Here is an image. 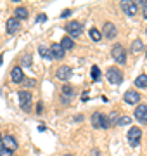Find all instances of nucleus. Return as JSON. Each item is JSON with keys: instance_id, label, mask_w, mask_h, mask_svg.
Listing matches in <instances>:
<instances>
[{"instance_id": "9", "label": "nucleus", "mask_w": 147, "mask_h": 156, "mask_svg": "<svg viewBox=\"0 0 147 156\" xmlns=\"http://www.w3.org/2000/svg\"><path fill=\"white\" fill-rule=\"evenodd\" d=\"M2 147H5L9 151H16L17 149V140L12 137V135H5L2 137Z\"/></svg>"}, {"instance_id": "21", "label": "nucleus", "mask_w": 147, "mask_h": 156, "mask_svg": "<svg viewBox=\"0 0 147 156\" xmlns=\"http://www.w3.org/2000/svg\"><path fill=\"white\" fill-rule=\"evenodd\" d=\"M88 33H90V38L94 40V42H99V40L102 38V35H101V31H99V30H97V28H92L90 31H88Z\"/></svg>"}, {"instance_id": "31", "label": "nucleus", "mask_w": 147, "mask_h": 156, "mask_svg": "<svg viewBox=\"0 0 147 156\" xmlns=\"http://www.w3.org/2000/svg\"><path fill=\"white\" fill-rule=\"evenodd\" d=\"M69 14H71V11H69V9H68V11H64V12H62V14H61V17H68Z\"/></svg>"}, {"instance_id": "3", "label": "nucleus", "mask_w": 147, "mask_h": 156, "mask_svg": "<svg viewBox=\"0 0 147 156\" xmlns=\"http://www.w3.org/2000/svg\"><path fill=\"white\" fill-rule=\"evenodd\" d=\"M111 56H113V59L118 64H125V61H126V50L123 49L121 44H114L113 50H111Z\"/></svg>"}, {"instance_id": "7", "label": "nucleus", "mask_w": 147, "mask_h": 156, "mask_svg": "<svg viewBox=\"0 0 147 156\" xmlns=\"http://www.w3.org/2000/svg\"><path fill=\"white\" fill-rule=\"evenodd\" d=\"M102 37H106L108 40H113L116 38V35H118V30L114 26L113 23H104V28H102Z\"/></svg>"}, {"instance_id": "2", "label": "nucleus", "mask_w": 147, "mask_h": 156, "mask_svg": "<svg viewBox=\"0 0 147 156\" xmlns=\"http://www.w3.org/2000/svg\"><path fill=\"white\" fill-rule=\"evenodd\" d=\"M92 125L94 128H109L111 123H109V118L102 113H94L92 115Z\"/></svg>"}, {"instance_id": "10", "label": "nucleus", "mask_w": 147, "mask_h": 156, "mask_svg": "<svg viewBox=\"0 0 147 156\" xmlns=\"http://www.w3.org/2000/svg\"><path fill=\"white\" fill-rule=\"evenodd\" d=\"M123 99L126 104H137L138 101H140V95H138V92H135V90H126L123 95Z\"/></svg>"}, {"instance_id": "12", "label": "nucleus", "mask_w": 147, "mask_h": 156, "mask_svg": "<svg viewBox=\"0 0 147 156\" xmlns=\"http://www.w3.org/2000/svg\"><path fill=\"white\" fill-rule=\"evenodd\" d=\"M49 50H50L52 59H62V57H64V52H66V50L61 47V44H52V47Z\"/></svg>"}, {"instance_id": "27", "label": "nucleus", "mask_w": 147, "mask_h": 156, "mask_svg": "<svg viewBox=\"0 0 147 156\" xmlns=\"http://www.w3.org/2000/svg\"><path fill=\"white\" fill-rule=\"evenodd\" d=\"M140 5L144 7V17L147 19V0H140Z\"/></svg>"}, {"instance_id": "26", "label": "nucleus", "mask_w": 147, "mask_h": 156, "mask_svg": "<svg viewBox=\"0 0 147 156\" xmlns=\"http://www.w3.org/2000/svg\"><path fill=\"white\" fill-rule=\"evenodd\" d=\"M0 156H12V151L5 149V147H0Z\"/></svg>"}, {"instance_id": "5", "label": "nucleus", "mask_w": 147, "mask_h": 156, "mask_svg": "<svg viewBox=\"0 0 147 156\" xmlns=\"http://www.w3.org/2000/svg\"><path fill=\"white\" fill-rule=\"evenodd\" d=\"M121 9L126 16H137L138 12V4L137 2H132V0H123L121 2Z\"/></svg>"}, {"instance_id": "28", "label": "nucleus", "mask_w": 147, "mask_h": 156, "mask_svg": "<svg viewBox=\"0 0 147 156\" xmlns=\"http://www.w3.org/2000/svg\"><path fill=\"white\" fill-rule=\"evenodd\" d=\"M47 21V16L45 14H40L38 17H36V23H45Z\"/></svg>"}, {"instance_id": "8", "label": "nucleus", "mask_w": 147, "mask_h": 156, "mask_svg": "<svg viewBox=\"0 0 147 156\" xmlns=\"http://www.w3.org/2000/svg\"><path fill=\"white\" fill-rule=\"evenodd\" d=\"M140 135H142L140 127H132L130 130H128V140H130V146L135 147V146L138 144V140H140Z\"/></svg>"}, {"instance_id": "30", "label": "nucleus", "mask_w": 147, "mask_h": 156, "mask_svg": "<svg viewBox=\"0 0 147 156\" xmlns=\"http://www.w3.org/2000/svg\"><path fill=\"white\" fill-rule=\"evenodd\" d=\"M42 109H43V104H42V102H38V106H36V111H38V115L42 113Z\"/></svg>"}, {"instance_id": "29", "label": "nucleus", "mask_w": 147, "mask_h": 156, "mask_svg": "<svg viewBox=\"0 0 147 156\" xmlns=\"http://www.w3.org/2000/svg\"><path fill=\"white\" fill-rule=\"evenodd\" d=\"M36 85V82H35L33 78H29V80H26V87H35Z\"/></svg>"}, {"instance_id": "32", "label": "nucleus", "mask_w": 147, "mask_h": 156, "mask_svg": "<svg viewBox=\"0 0 147 156\" xmlns=\"http://www.w3.org/2000/svg\"><path fill=\"white\" fill-rule=\"evenodd\" d=\"M92 156H101V151H99V149H94V151H92Z\"/></svg>"}, {"instance_id": "20", "label": "nucleus", "mask_w": 147, "mask_h": 156, "mask_svg": "<svg viewBox=\"0 0 147 156\" xmlns=\"http://www.w3.org/2000/svg\"><path fill=\"white\" fill-rule=\"evenodd\" d=\"M38 52H40V56L45 57V59H49V61L52 59V57H50V50L47 49V47H43V45H40V47H38Z\"/></svg>"}, {"instance_id": "22", "label": "nucleus", "mask_w": 147, "mask_h": 156, "mask_svg": "<svg viewBox=\"0 0 147 156\" xmlns=\"http://www.w3.org/2000/svg\"><path fill=\"white\" fill-rule=\"evenodd\" d=\"M90 76L94 78V80H101V69H99V68L97 66H92V69H90Z\"/></svg>"}, {"instance_id": "14", "label": "nucleus", "mask_w": 147, "mask_h": 156, "mask_svg": "<svg viewBox=\"0 0 147 156\" xmlns=\"http://www.w3.org/2000/svg\"><path fill=\"white\" fill-rule=\"evenodd\" d=\"M135 118L142 123H147V104H140L135 109Z\"/></svg>"}, {"instance_id": "25", "label": "nucleus", "mask_w": 147, "mask_h": 156, "mask_svg": "<svg viewBox=\"0 0 147 156\" xmlns=\"http://www.w3.org/2000/svg\"><path fill=\"white\" fill-rule=\"evenodd\" d=\"M21 64H23V66H31V56H29V54H24V56L21 57Z\"/></svg>"}, {"instance_id": "35", "label": "nucleus", "mask_w": 147, "mask_h": 156, "mask_svg": "<svg viewBox=\"0 0 147 156\" xmlns=\"http://www.w3.org/2000/svg\"><path fill=\"white\" fill-rule=\"evenodd\" d=\"M145 33H147V28H145Z\"/></svg>"}, {"instance_id": "13", "label": "nucleus", "mask_w": 147, "mask_h": 156, "mask_svg": "<svg viewBox=\"0 0 147 156\" xmlns=\"http://www.w3.org/2000/svg\"><path fill=\"white\" fill-rule=\"evenodd\" d=\"M21 30V21H17L16 17H11L7 19V33H17Z\"/></svg>"}, {"instance_id": "1", "label": "nucleus", "mask_w": 147, "mask_h": 156, "mask_svg": "<svg viewBox=\"0 0 147 156\" xmlns=\"http://www.w3.org/2000/svg\"><path fill=\"white\" fill-rule=\"evenodd\" d=\"M106 76H108V82L111 85H119L121 82H123V71H119L116 66L109 68L108 73H106Z\"/></svg>"}, {"instance_id": "33", "label": "nucleus", "mask_w": 147, "mask_h": 156, "mask_svg": "<svg viewBox=\"0 0 147 156\" xmlns=\"http://www.w3.org/2000/svg\"><path fill=\"white\" fill-rule=\"evenodd\" d=\"M2 137H4V135H2V134H0V144H2Z\"/></svg>"}, {"instance_id": "24", "label": "nucleus", "mask_w": 147, "mask_h": 156, "mask_svg": "<svg viewBox=\"0 0 147 156\" xmlns=\"http://www.w3.org/2000/svg\"><path fill=\"white\" fill-rule=\"evenodd\" d=\"M62 94H64V97H66V95H68V97H73L74 90L71 89L69 85H64V87H62Z\"/></svg>"}, {"instance_id": "11", "label": "nucleus", "mask_w": 147, "mask_h": 156, "mask_svg": "<svg viewBox=\"0 0 147 156\" xmlns=\"http://www.w3.org/2000/svg\"><path fill=\"white\" fill-rule=\"evenodd\" d=\"M71 75H73V73H71V68L69 66H61L56 71V76L59 78V80H62V82H68L69 78H71Z\"/></svg>"}, {"instance_id": "17", "label": "nucleus", "mask_w": 147, "mask_h": 156, "mask_svg": "<svg viewBox=\"0 0 147 156\" xmlns=\"http://www.w3.org/2000/svg\"><path fill=\"white\" fill-rule=\"evenodd\" d=\"M135 85L138 89H147V75H138L135 78Z\"/></svg>"}, {"instance_id": "6", "label": "nucleus", "mask_w": 147, "mask_h": 156, "mask_svg": "<svg viewBox=\"0 0 147 156\" xmlns=\"http://www.w3.org/2000/svg\"><path fill=\"white\" fill-rule=\"evenodd\" d=\"M19 102H21V108H23L24 111H29V106H31V101H33V97H31V94L29 92H26V90H19Z\"/></svg>"}, {"instance_id": "23", "label": "nucleus", "mask_w": 147, "mask_h": 156, "mask_svg": "<svg viewBox=\"0 0 147 156\" xmlns=\"http://www.w3.org/2000/svg\"><path fill=\"white\" fill-rule=\"evenodd\" d=\"M130 123H132V118H130V116H121V118H118L116 125L123 127V125H130Z\"/></svg>"}, {"instance_id": "15", "label": "nucleus", "mask_w": 147, "mask_h": 156, "mask_svg": "<svg viewBox=\"0 0 147 156\" xmlns=\"http://www.w3.org/2000/svg\"><path fill=\"white\" fill-rule=\"evenodd\" d=\"M11 78H12V82L14 83H21L24 80V73H23V69L19 66H16V68H12V71H11Z\"/></svg>"}, {"instance_id": "16", "label": "nucleus", "mask_w": 147, "mask_h": 156, "mask_svg": "<svg viewBox=\"0 0 147 156\" xmlns=\"http://www.w3.org/2000/svg\"><path fill=\"white\" fill-rule=\"evenodd\" d=\"M14 17H16L17 21H21V19H28V9L26 7H16V11H14Z\"/></svg>"}, {"instance_id": "4", "label": "nucleus", "mask_w": 147, "mask_h": 156, "mask_svg": "<svg viewBox=\"0 0 147 156\" xmlns=\"http://www.w3.org/2000/svg\"><path fill=\"white\" fill-rule=\"evenodd\" d=\"M66 30H68L69 38H78V37H81V33H83V28H81V24H80L78 21H69Z\"/></svg>"}, {"instance_id": "19", "label": "nucleus", "mask_w": 147, "mask_h": 156, "mask_svg": "<svg viewBox=\"0 0 147 156\" xmlns=\"http://www.w3.org/2000/svg\"><path fill=\"white\" fill-rule=\"evenodd\" d=\"M142 50H144V44H142V40H135V42L132 44V52H133V54H140Z\"/></svg>"}, {"instance_id": "18", "label": "nucleus", "mask_w": 147, "mask_h": 156, "mask_svg": "<svg viewBox=\"0 0 147 156\" xmlns=\"http://www.w3.org/2000/svg\"><path fill=\"white\" fill-rule=\"evenodd\" d=\"M61 47H62V49H64V50H66V49H73V47H74V42H73V38H69V37H64V38H62L61 40Z\"/></svg>"}, {"instance_id": "34", "label": "nucleus", "mask_w": 147, "mask_h": 156, "mask_svg": "<svg viewBox=\"0 0 147 156\" xmlns=\"http://www.w3.org/2000/svg\"><path fill=\"white\" fill-rule=\"evenodd\" d=\"M62 156H73V154H69V153H68V154H62Z\"/></svg>"}]
</instances>
